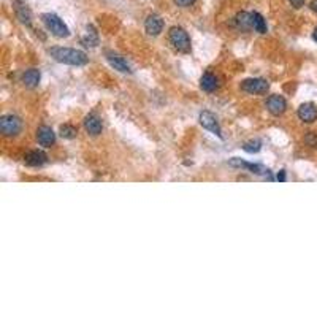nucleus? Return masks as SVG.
<instances>
[{
  "label": "nucleus",
  "instance_id": "obj_1",
  "mask_svg": "<svg viewBox=\"0 0 317 317\" xmlns=\"http://www.w3.org/2000/svg\"><path fill=\"white\" fill-rule=\"evenodd\" d=\"M49 54L51 57L60 62V63H65V65H73V67H81V65H86L89 62V57L84 51L81 49H73V48H51L49 49Z\"/></svg>",
  "mask_w": 317,
  "mask_h": 317
},
{
  "label": "nucleus",
  "instance_id": "obj_2",
  "mask_svg": "<svg viewBox=\"0 0 317 317\" xmlns=\"http://www.w3.org/2000/svg\"><path fill=\"white\" fill-rule=\"evenodd\" d=\"M168 40H170V45L178 52H189L190 49H192L189 34L179 26H175V27L170 29V32H168Z\"/></svg>",
  "mask_w": 317,
  "mask_h": 317
},
{
  "label": "nucleus",
  "instance_id": "obj_3",
  "mask_svg": "<svg viewBox=\"0 0 317 317\" xmlns=\"http://www.w3.org/2000/svg\"><path fill=\"white\" fill-rule=\"evenodd\" d=\"M41 19H43V24L46 26V29L54 37H57V38H67L70 35V30H68L67 24L63 23V21L57 15H54V13H45L43 16H41Z\"/></svg>",
  "mask_w": 317,
  "mask_h": 317
},
{
  "label": "nucleus",
  "instance_id": "obj_4",
  "mask_svg": "<svg viewBox=\"0 0 317 317\" xmlns=\"http://www.w3.org/2000/svg\"><path fill=\"white\" fill-rule=\"evenodd\" d=\"M0 132H2L4 136H8V138L18 136L23 132V121L15 114H5L0 119Z\"/></svg>",
  "mask_w": 317,
  "mask_h": 317
},
{
  "label": "nucleus",
  "instance_id": "obj_5",
  "mask_svg": "<svg viewBox=\"0 0 317 317\" xmlns=\"http://www.w3.org/2000/svg\"><path fill=\"white\" fill-rule=\"evenodd\" d=\"M241 91L249 95H265L270 91V83L263 78H248L241 83Z\"/></svg>",
  "mask_w": 317,
  "mask_h": 317
},
{
  "label": "nucleus",
  "instance_id": "obj_6",
  "mask_svg": "<svg viewBox=\"0 0 317 317\" xmlns=\"http://www.w3.org/2000/svg\"><path fill=\"white\" fill-rule=\"evenodd\" d=\"M198 121H200V124H202L203 129L209 130L213 135L222 138V129L219 125V121L216 118V114H213L211 111H202V113H200V116H198Z\"/></svg>",
  "mask_w": 317,
  "mask_h": 317
},
{
  "label": "nucleus",
  "instance_id": "obj_7",
  "mask_svg": "<svg viewBox=\"0 0 317 317\" xmlns=\"http://www.w3.org/2000/svg\"><path fill=\"white\" fill-rule=\"evenodd\" d=\"M267 110L273 114V116H281L287 110V102L282 97V95L273 94L267 99Z\"/></svg>",
  "mask_w": 317,
  "mask_h": 317
},
{
  "label": "nucleus",
  "instance_id": "obj_8",
  "mask_svg": "<svg viewBox=\"0 0 317 317\" xmlns=\"http://www.w3.org/2000/svg\"><path fill=\"white\" fill-rule=\"evenodd\" d=\"M83 125H84V130H86L91 136H99L103 130L102 119L95 113H89L86 118H84Z\"/></svg>",
  "mask_w": 317,
  "mask_h": 317
},
{
  "label": "nucleus",
  "instance_id": "obj_9",
  "mask_svg": "<svg viewBox=\"0 0 317 317\" xmlns=\"http://www.w3.org/2000/svg\"><path fill=\"white\" fill-rule=\"evenodd\" d=\"M144 30L151 37L161 35V32L164 30V19L158 15H149L144 21Z\"/></svg>",
  "mask_w": 317,
  "mask_h": 317
},
{
  "label": "nucleus",
  "instance_id": "obj_10",
  "mask_svg": "<svg viewBox=\"0 0 317 317\" xmlns=\"http://www.w3.org/2000/svg\"><path fill=\"white\" fill-rule=\"evenodd\" d=\"M37 141L43 147H51L56 143V133L49 125H41L37 130Z\"/></svg>",
  "mask_w": 317,
  "mask_h": 317
},
{
  "label": "nucleus",
  "instance_id": "obj_11",
  "mask_svg": "<svg viewBox=\"0 0 317 317\" xmlns=\"http://www.w3.org/2000/svg\"><path fill=\"white\" fill-rule=\"evenodd\" d=\"M228 165L230 167H235V168H243V170H249L251 173L254 175H262V173H267V168L260 165V164H251V162H246V161H241V158L238 157H233L228 161Z\"/></svg>",
  "mask_w": 317,
  "mask_h": 317
},
{
  "label": "nucleus",
  "instance_id": "obj_12",
  "mask_svg": "<svg viewBox=\"0 0 317 317\" xmlns=\"http://www.w3.org/2000/svg\"><path fill=\"white\" fill-rule=\"evenodd\" d=\"M297 114L300 121H303L304 124H312L317 121V107L314 103H303L300 105Z\"/></svg>",
  "mask_w": 317,
  "mask_h": 317
},
{
  "label": "nucleus",
  "instance_id": "obj_13",
  "mask_svg": "<svg viewBox=\"0 0 317 317\" xmlns=\"http://www.w3.org/2000/svg\"><path fill=\"white\" fill-rule=\"evenodd\" d=\"M107 60L110 62V65L118 70L121 73H132V67L129 65V62H127L124 57H121L119 54H114V52L108 51L107 52Z\"/></svg>",
  "mask_w": 317,
  "mask_h": 317
},
{
  "label": "nucleus",
  "instance_id": "obj_14",
  "mask_svg": "<svg viewBox=\"0 0 317 317\" xmlns=\"http://www.w3.org/2000/svg\"><path fill=\"white\" fill-rule=\"evenodd\" d=\"M24 162L29 165V167H41L45 165L48 162V155L40 151V149H35V151H30L26 157H24Z\"/></svg>",
  "mask_w": 317,
  "mask_h": 317
},
{
  "label": "nucleus",
  "instance_id": "obj_15",
  "mask_svg": "<svg viewBox=\"0 0 317 317\" xmlns=\"http://www.w3.org/2000/svg\"><path fill=\"white\" fill-rule=\"evenodd\" d=\"M40 80H41V73H40L38 68H29V70L24 71V75H23V84L26 88H30V89L37 88L40 84Z\"/></svg>",
  "mask_w": 317,
  "mask_h": 317
},
{
  "label": "nucleus",
  "instance_id": "obj_16",
  "mask_svg": "<svg viewBox=\"0 0 317 317\" xmlns=\"http://www.w3.org/2000/svg\"><path fill=\"white\" fill-rule=\"evenodd\" d=\"M15 10H16V16H18V19L21 21V23L26 24L27 27H30L32 26V15H30V10L27 8V5L19 2V0H16Z\"/></svg>",
  "mask_w": 317,
  "mask_h": 317
},
{
  "label": "nucleus",
  "instance_id": "obj_17",
  "mask_svg": "<svg viewBox=\"0 0 317 317\" xmlns=\"http://www.w3.org/2000/svg\"><path fill=\"white\" fill-rule=\"evenodd\" d=\"M200 88H202L205 92H214L219 88V80L217 76H214L213 73H205L200 80Z\"/></svg>",
  "mask_w": 317,
  "mask_h": 317
},
{
  "label": "nucleus",
  "instance_id": "obj_18",
  "mask_svg": "<svg viewBox=\"0 0 317 317\" xmlns=\"http://www.w3.org/2000/svg\"><path fill=\"white\" fill-rule=\"evenodd\" d=\"M233 23H235L236 29H240V30H243V32L252 30V16H251V13H248V12H240V13L235 16Z\"/></svg>",
  "mask_w": 317,
  "mask_h": 317
},
{
  "label": "nucleus",
  "instance_id": "obj_19",
  "mask_svg": "<svg viewBox=\"0 0 317 317\" xmlns=\"http://www.w3.org/2000/svg\"><path fill=\"white\" fill-rule=\"evenodd\" d=\"M81 43L86 48H95L99 45V34H97V30H95L92 26H88L86 35L81 38Z\"/></svg>",
  "mask_w": 317,
  "mask_h": 317
},
{
  "label": "nucleus",
  "instance_id": "obj_20",
  "mask_svg": "<svg viewBox=\"0 0 317 317\" xmlns=\"http://www.w3.org/2000/svg\"><path fill=\"white\" fill-rule=\"evenodd\" d=\"M251 16H252V29L259 32V34H267L268 27H267V23H265V19H263V16L257 12L251 13Z\"/></svg>",
  "mask_w": 317,
  "mask_h": 317
},
{
  "label": "nucleus",
  "instance_id": "obj_21",
  "mask_svg": "<svg viewBox=\"0 0 317 317\" xmlns=\"http://www.w3.org/2000/svg\"><path fill=\"white\" fill-rule=\"evenodd\" d=\"M60 136L62 138H65V140H73V138H76V135H78V129L75 125H71V124H63L60 127Z\"/></svg>",
  "mask_w": 317,
  "mask_h": 317
},
{
  "label": "nucleus",
  "instance_id": "obj_22",
  "mask_svg": "<svg viewBox=\"0 0 317 317\" xmlns=\"http://www.w3.org/2000/svg\"><path fill=\"white\" fill-rule=\"evenodd\" d=\"M243 149H245L246 152H249V154H256L262 149V141L257 140V138L249 140V141H246L245 144H243Z\"/></svg>",
  "mask_w": 317,
  "mask_h": 317
},
{
  "label": "nucleus",
  "instance_id": "obj_23",
  "mask_svg": "<svg viewBox=\"0 0 317 317\" xmlns=\"http://www.w3.org/2000/svg\"><path fill=\"white\" fill-rule=\"evenodd\" d=\"M304 143L308 144L312 149H317V133L314 132H308L304 135Z\"/></svg>",
  "mask_w": 317,
  "mask_h": 317
},
{
  "label": "nucleus",
  "instance_id": "obj_24",
  "mask_svg": "<svg viewBox=\"0 0 317 317\" xmlns=\"http://www.w3.org/2000/svg\"><path fill=\"white\" fill-rule=\"evenodd\" d=\"M194 4H195V0H175V5L179 7V8H189Z\"/></svg>",
  "mask_w": 317,
  "mask_h": 317
},
{
  "label": "nucleus",
  "instance_id": "obj_25",
  "mask_svg": "<svg viewBox=\"0 0 317 317\" xmlns=\"http://www.w3.org/2000/svg\"><path fill=\"white\" fill-rule=\"evenodd\" d=\"M289 4L293 8H301V7H304V0H289Z\"/></svg>",
  "mask_w": 317,
  "mask_h": 317
},
{
  "label": "nucleus",
  "instance_id": "obj_26",
  "mask_svg": "<svg viewBox=\"0 0 317 317\" xmlns=\"http://www.w3.org/2000/svg\"><path fill=\"white\" fill-rule=\"evenodd\" d=\"M276 179H278L279 183H284V181H285V170H281V172L278 173Z\"/></svg>",
  "mask_w": 317,
  "mask_h": 317
},
{
  "label": "nucleus",
  "instance_id": "obj_27",
  "mask_svg": "<svg viewBox=\"0 0 317 317\" xmlns=\"http://www.w3.org/2000/svg\"><path fill=\"white\" fill-rule=\"evenodd\" d=\"M309 7H311V10H312L314 13H317V0H312Z\"/></svg>",
  "mask_w": 317,
  "mask_h": 317
},
{
  "label": "nucleus",
  "instance_id": "obj_28",
  "mask_svg": "<svg viewBox=\"0 0 317 317\" xmlns=\"http://www.w3.org/2000/svg\"><path fill=\"white\" fill-rule=\"evenodd\" d=\"M312 38L317 41V27H315V29H314V32H312Z\"/></svg>",
  "mask_w": 317,
  "mask_h": 317
}]
</instances>
